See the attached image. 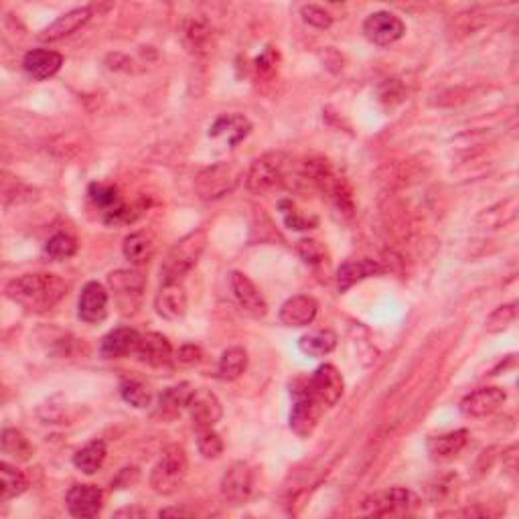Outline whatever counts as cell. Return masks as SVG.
<instances>
[{
  "label": "cell",
  "instance_id": "1",
  "mask_svg": "<svg viewBox=\"0 0 519 519\" xmlns=\"http://www.w3.org/2000/svg\"><path fill=\"white\" fill-rule=\"evenodd\" d=\"M4 294L29 313H47L65 299L68 284L51 272L23 274L6 284Z\"/></svg>",
  "mask_w": 519,
  "mask_h": 519
},
{
  "label": "cell",
  "instance_id": "2",
  "mask_svg": "<svg viewBox=\"0 0 519 519\" xmlns=\"http://www.w3.org/2000/svg\"><path fill=\"white\" fill-rule=\"evenodd\" d=\"M205 246H207L205 229H193L191 234L181 237V240L169 250L165 262L161 266L162 284L181 283L183 276H187V274L197 266Z\"/></svg>",
  "mask_w": 519,
  "mask_h": 519
},
{
  "label": "cell",
  "instance_id": "3",
  "mask_svg": "<svg viewBox=\"0 0 519 519\" xmlns=\"http://www.w3.org/2000/svg\"><path fill=\"white\" fill-rule=\"evenodd\" d=\"M185 477H187V455L179 444H170L152 466L151 487L159 495H173L179 491Z\"/></svg>",
  "mask_w": 519,
  "mask_h": 519
},
{
  "label": "cell",
  "instance_id": "4",
  "mask_svg": "<svg viewBox=\"0 0 519 519\" xmlns=\"http://www.w3.org/2000/svg\"><path fill=\"white\" fill-rule=\"evenodd\" d=\"M292 398V410H291V430L299 434L301 439L313 434V430L318 422V414H321V404L317 402L313 391L309 388V380H296L291 388Z\"/></svg>",
  "mask_w": 519,
  "mask_h": 519
},
{
  "label": "cell",
  "instance_id": "5",
  "mask_svg": "<svg viewBox=\"0 0 519 519\" xmlns=\"http://www.w3.org/2000/svg\"><path fill=\"white\" fill-rule=\"evenodd\" d=\"M240 179V165H235V162H219V165H213L197 175L195 189L199 197L205 199V202H215V199H221L227 193H232Z\"/></svg>",
  "mask_w": 519,
  "mask_h": 519
},
{
  "label": "cell",
  "instance_id": "6",
  "mask_svg": "<svg viewBox=\"0 0 519 519\" xmlns=\"http://www.w3.org/2000/svg\"><path fill=\"white\" fill-rule=\"evenodd\" d=\"M110 291L124 315L135 313L146 288V278L138 270H116L108 276Z\"/></svg>",
  "mask_w": 519,
  "mask_h": 519
},
{
  "label": "cell",
  "instance_id": "7",
  "mask_svg": "<svg viewBox=\"0 0 519 519\" xmlns=\"http://www.w3.org/2000/svg\"><path fill=\"white\" fill-rule=\"evenodd\" d=\"M414 506H416V497L412 491L404 487H391L385 491L369 495L367 499L361 503L363 515H396L408 514Z\"/></svg>",
  "mask_w": 519,
  "mask_h": 519
},
{
  "label": "cell",
  "instance_id": "8",
  "mask_svg": "<svg viewBox=\"0 0 519 519\" xmlns=\"http://www.w3.org/2000/svg\"><path fill=\"white\" fill-rule=\"evenodd\" d=\"M406 33V25L398 14L390 11L372 12L363 23V35L377 47H390Z\"/></svg>",
  "mask_w": 519,
  "mask_h": 519
},
{
  "label": "cell",
  "instance_id": "9",
  "mask_svg": "<svg viewBox=\"0 0 519 519\" xmlns=\"http://www.w3.org/2000/svg\"><path fill=\"white\" fill-rule=\"evenodd\" d=\"M309 388L313 391L317 402L321 404V408H331L339 402L341 396H343L345 383L335 366L323 363V366H318L315 369V374L310 375Z\"/></svg>",
  "mask_w": 519,
  "mask_h": 519
},
{
  "label": "cell",
  "instance_id": "10",
  "mask_svg": "<svg viewBox=\"0 0 519 519\" xmlns=\"http://www.w3.org/2000/svg\"><path fill=\"white\" fill-rule=\"evenodd\" d=\"M254 493V469L248 463L237 461L221 479V495L232 506H242Z\"/></svg>",
  "mask_w": 519,
  "mask_h": 519
},
{
  "label": "cell",
  "instance_id": "11",
  "mask_svg": "<svg viewBox=\"0 0 519 519\" xmlns=\"http://www.w3.org/2000/svg\"><path fill=\"white\" fill-rule=\"evenodd\" d=\"M506 390L497 388V385H489V388H479L471 391V394H466L461 406H458V410L466 418H485L499 410L506 404Z\"/></svg>",
  "mask_w": 519,
  "mask_h": 519
},
{
  "label": "cell",
  "instance_id": "12",
  "mask_svg": "<svg viewBox=\"0 0 519 519\" xmlns=\"http://www.w3.org/2000/svg\"><path fill=\"white\" fill-rule=\"evenodd\" d=\"M251 124L243 114H224L211 124L210 140L221 148H234L250 135Z\"/></svg>",
  "mask_w": 519,
  "mask_h": 519
},
{
  "label": "cell",
  "instance_id": "13",
  "mask_svg": "<svg viewBox=\"0 0 519 519\" xmlns=\"http://www.w3.org/2000/svg\"><path fill=\"white\" fill-rule=\"evenodd\" d=\"M229 286L235 296L237 305H240L248 315L262 318L268 313V302H266L264 294L258 291V286L242 272L229 274Z\"/></svg>",
  "mask_w": 519,
  "mask_h": 519
},
{
  "label": "cell",
  "instance_id": "14",
  "mask_svg": "<svg viewBox=\"0 0 519 519\" xmlns=\"http://www.w3.org/2000/svg\"><path fill=\"white\" fill-rule=\"evenodd\" d=\"M187 410L191 414L193 426L195 430H207L213 428L221 420V402L218 396L210 390H195L187 404Z\"/></svg>",
  "mask_w": 519,
  "mask_h": 519
},
{
  "label": "cell",
  "instance_id": "15",
  "mask_svg": "<svg viewBox=\"0 0 519 519\" xmlns=\"http://www.w3.org/2000/svg\"><path fill=\"white\" fill-rule=\"evenodd\" d=\"M103 501V491L98 485H73L68 497H65V503H68V511L73 517L87 519L95 517L102 509Z\"/></svg>",
  "mask_w": 519,
  "mask_h": 519
},
{
  "label": "cell",
  "instance_id": "16",
  "mask_svg": "<svg viewBox=\"0 0 519 519\" xmlns=\"http://www.w3.org/2000/svg\"><path fill=\"white\" fill-rule=\"evenodd\" d=\"M78 315L84 323H102L108 317V291L100 283H87L79 294Z\"/></svg>",
  "mask_w": 519,
  "mask_h": 519
},
{
  "label": "cell",
  "instance_id": "17",
  "mask_svg": "<svg viewBox=\"0 0 519 519\" xmlns=\"http://www.w3.org/2000/svg\"><path fill=\"white\" fill-rule=\"evenodd\" d=\"M318 305L313 296H292L280 307V321L286 327H309L317 318Z\"/></svg>",
  "mask_w": 519,
  "mask_h": 519
},
{
  "label": "cell",
  "instance_id": "18",
  "mask_svg": "<svg viewBox=\"0 0 519 519\" xmlns=\"http://www.w3.org/2000/svg\"><path fill=\"white\" fill-rule=\"evenodd\" d=\"M63 55L51 49H33L29 51L23 59V68L29 78L35 81H45L54 78L55 73L62 70Z\"/></svg>",
  "mask_w": 519,
  "mask_h": 519
},
{
  "label": "cell",
  "instance_id": "19",
  "mask_svg": "<svg viewBox=\"0 0 519 519\" xmlns=\"http://www.w3.org/2000/svg\"><path fill=\"white\" fill-rule=\"evenodd\" d=\"M280 183H283V173H280V167L272 159H258L250 167L246 185L248 191L254 193V195H264V193L276 189Z\"/></svg>",
  "mask_w": 519,
  "mask_h": 519
},
{
  "label": "cell",
  "instance_id": "20",
  "mask_svg": "<svg viewBox=\"0 0 519 519\" xmlns=\"http://www.w3.org/2000/svg\"><path fill=\"white\" fill-rule=\"evenodd\" d=\"M92 19V9L90 6H79V9H73L70 12H65L59 17L57 21H54L45 31L39 35L41 41L45 43H55V41H62L65 37H70L78 31V29L84 27L87 21Z\"/></svg>",
  "mask_w": 519,
  "mask_h": 519
},
{
  "label": "cell",
  "instance_id": "21",
  "mask_svg": "<svg viewBox=\"0 0 519 519\" xmlns=\"http://www.w3.org/2000/svg\"><path fill=\"white\" fill-rule=\"evenodd\" d=\"M154 309L157 315L167 318V321H177L187 313V292L181 283L162 284V288L154 299Z\"/></svg>",
  "mask_w": 519,
  "mask_h": 519
},
{
  "label": "cell",
  "instance_id": "22",
  "mask_svg": "<svg viewBox=\"0 0 519 519\" xmlns=\"http://www.w3.org/2000/svg\"><path fill=\"white\" fill-rule=\"evenodd\" d=\"M138 359L151 367H167L173 361V347L169 339L161 333H146L140 339L138 345Z\"/></svg>",
  "mask_w": 519,
  "mask_h": 519
},
{
  "label": "cell",
  "instance_id": "23",
  "mask_svg": "<svg viewBox=\"0 0 519 519\" xmlns=\"http://www.w3.org/2000/svg\"><path fill=\"white\" fill-rule=\"evenodd\" d=\"M140 339H143V337H140L138 331H135V329H128V327L114 329V331H110L108 335L102 339L100 353L106 359L126 358V355L138 351Z\"/></svg>",
  "mask_w": 519,
  "mask_h": 519
},
{
  "label": "cell",
  "instance_id": "24",
  "mask_svg": "<svg viewBox=\"0 0 519 519\" xmlns=\"http://www.w3.org/2000/svg\"><path fill=\"white\" fill-rule=\"evenodd\" d=\"M466 442H469V432H466L465 428L455 430V432L434 436V439L428 441V455L432 457L434 461H452V458L461 455Z\"/></svg>",
  "mask_w": 519,
  "mask_h": 519
},
{
  "label": "cell",
  "instance_id": "25",
  "mask_svg": "<svg viewBox=\"0 0 519 519\" xmlns=\"http://www.w3.org/2000/svg\"><path fill=\"white\" fill-rule=\"evenodd\" d=\"M383 268L374 260L363 258V260H353V262H347L339 268L337 272V286L339 292L350 291L351 286H355L361 280H366L369 276H375V274H382Z\"/></svg>",
  "mask_w": 519,
  "mask_h": 519
},
{
  "label": "cell",
  "instance_id": "26",
  "mask_svg": "<svg viewBox=\"0 0 519 519\" xmlns=\"http://www.w3.org/2000/svg\"><path fill=\"white\" fill-rule=\"evenodd\" d=\"M87 193H90L92 202L100 207L103 215H106L108 221H118L126 213L120 193H118V189L112 187V185L94 183L90 185V191Z\"/></svg>",
  "mask_w": 519,
  "mask_h": 519
},
{
  "label": "cell",
  "instance_id": "27",
  "mask_svg": "<svg viewBox=\"0 0 519 519\" xmlns=\"http://www.w3.org/2000/svg\"><path fill=\"white\" fill-rule=\"evenodd\" d=\"M154 250H157V242H154L152 234H148V232L130 234L122 243V251L126 260L136 266L146 264L148 260L154 256Z\"/></svg>",
  "mask_w": 519,
  "mask_h": 519
},
{
  "label": "cell",
  "instance_id": "28",
  "mask_svg": "<svg viewBox=\"0 0 519 519\" xmlns=\"http://www.w3.org/2000/svg\"><path fill=\"white\" fill-rule=\"evenodd\" d=\"M193 391L195 390H193V385L187 382L170 385V388L162 390V394L159 396V412L167 418H175L177 414H181L183 408H187Z\"/></svg>",
  "mask_w": 519,
  "mask_h": 519
},
{
  "label": "cell",
  "instance_id": "29",
  "mask_svg": "<svg viewBox=\"0 0 519 519\" xmlns=\"http://www.w3.org/2000/svg\"><path fill=\"white\" fill-rule=\"evenodd\" d=\"M299 347L302 353L309 355V358H325V355L335 351L337 333L331 329L310 331L299 339Z\"/></svg>",
  "mask_w": 519,
  "mask_h": 519
},
{
  "label": "cell",
  "instance_id": "30",
  "mask_svg": "<svg viewBox=\"0 0 519 519\" xmlns=\"http://www.w3.org/2000/svg\"><path fill=\"white\" fill-rule=\"evenodd\" d=\"M106 457H108L106 444L102 441H92L73 455V465H76L81 473L95 474L102 469L103 463H106Z\"/></svg>",
  "mask_w": 519,
  "mask_h": 519
},
{
  "label": "cell",
  "instance_id": "31",
  "mask_svg": "<svg viewBox=\"0 0 519 519\" xmlns=\"http://www.w3.org/2000/svg\"><path fill=\"white\" fill-rule=\"evenodd\" d=\"M248 367V351L243 347H229L219 358L218 377L224 382H234Z\"/></svg>",
  "mask_w": 519,
  "mask_h": 519
},
{
  "label": "cell",
  "instance_id": "32",
  "mask_svg": "<svg viewBox=\"0 0 519 519\" xmlns=\"http://www.w3.org/2000/svg\"><path fill=\"white\" fill-rule=\"evenodd\" d=\"M29 487V481L23 471L9 463H0V499L9 501L23 495Z\"/></svg>",
  "mask_w": 519,
  "mask_h": 519
},
{
  "label": "cell",
  "instance_id": "33",
  "mask_svg": "<svg viewBox=\"0 0 519 519\" xmlns=\"http://www.w3.org/2000/svg\"><path fill=\"white\" fill-rule=\"evenodd\" d=\"M4 455H9L14 461H29L33 457V444L29 442L27 436L17 428H4L3 439H0Z\"/></svg>",
  "mask_w": 519,
  "mask_h": 519
},
{
  "label": "cell",
  "instance_id": "34",
  "mask_svg": "<svg viewBox=\"0 0 519 519\" xmlns=\"http://www.w3.org/2000/svg\"><path fill=\"white\" fill-rule=\"evenodd\" d=\"M78 251V242L76 237H71L70 234L59 232L54 237H49V242L45 243V254L55 260V262H63V260H70L76 256Z\"/></svg>",
  "mask_w": 519,
  "mask_h": 519
},
{
  "label": "cell",
  "instance_id": "35",
  "mask_svg": "<svg viewBox=\"0 0 519 519\" xmlns=\"http://www.w3.org/2000/svg\"><path fill=\"white\" fill-rule=\"evenodd\" d=\"M120 391H122L124 402L135 408H148L152 402V394H151V390H148V385L138 380L122 382Z\"/></svg>",
  "mask_w": 519,
  "mask_h": 519
},
{
  "label": "cell",
  "instance_id": "36",
  "mask_svg": "<svg viewBox=\"0 0 519 519\" xmlns=\"http://www.w3.org/2000/svg\"><path fill=\"white\" fill-rule=\"evenodd\" d=\"M517 318V305L515 302H509V305L497 307L489 318L485 321V329L489 333H501L509 329L514 321Z\"/></svg>",
  "mask_w": 519,
  "mask_h": 519
},
{
  "label": "cell",
  "instance_id": "37",
  "mask_svg": "<svg viewBox=\"0 0 519 519\" xmlns=\"http://www.w3.org/2000/svg\"><path fill=\"white\" fill-rule=\"evenodd\" d=\"M197 449L205 458H218L224 452V442L213 428L197 430Z\"/></svg>",
  "mask_w": 519,
  "mask_h": 519
},
{
  "label": "cell",
  "instance_id": "38",
  "mask_svg": "<svg viewBox=\"0 0 519 519\" xmlns=\"http://www.w3.org/2000/svg\"><path fill=\"white\" fill-rule=\"evenodd\" d=\"M280 211H283L284 224L296 232H305V229H313L317 226V218H307V215L299 213L291 202H280Z\"/></svg>",
  "mask_w": 519,
  "mask_h": 519
},
{
  "label": "cell",
  "instance_id": "39",
  "mask_svg": "<svg viewBox=\"0 0 519 519\" xmlns=\"http://www.w3.org/2000/svg\"><path fill=\"white\" fill-rule=\"evenodd\" d=\"M301 17L305 23L315 29H329L333 25V17L329 11H325L323 6L318 4H305L301 9Z\"/></svg>",
  "mask_w": 519,
  "mask_h": 519
},
{
  "label": "cell",
  "instance_id": "40",
  "mask_svg": "<svg viewBox=\"0 0 519 519\" xmlns=\"http://www.w3.org/2000/svg\"><path fill=\"white\" fill-rule=\"evenodd\" d=\"M299 254L307 264H318L325 256V250L317 240H302L299 243Z\"/></svg>",
  "mask_w": 519,
  "mask_h": 519
},
{
  "label": "cell",
  "instance_id": "41",
  "mask_svg": "<svg viewBox=\"0 0 519 519\" xmlns=\"http://www.w3.org/2000/svg\"><path fill=\"white\" fill-rule=\"evenodd\" d=\"M203 358V351L199 350L197 345H183L179 351H177V361L181 363V366H197L199 361Z\"/></svg>",
  "mask_w": 519,
  "mask_h": 519
},
{
  "label": "cell",
  "instance_id": "42",
  "mask_svg": "<svg viewBox=\"0 0 519 519\" xmlns=\"http://www.w3.org/2000/svg\"><path fill=\"white\" fill-rule=\"evenodd\" d=\"M116 517H143L144 511L138 509V507H124L120 511H116L114 514Z\"/></svg>",
  "mask_w": 519,
  "mask_h": 519
},
{
  "label": "cell",
  "instance_id": "43",
  "mask_svg": "<svg viewBox=\"0 0 519 519\" xmlns=\"http://www.w3.org/2000/svg\"><path fill=\"white\" fill-rule=\"evenodd\" d=\"M159 515H161V517H169V515H191V514H189V511H185V509H177V507H173V509H162Z\"/></svg>",
  "mask_w": 519,
  "mask_h": 519
}]
</instances>
